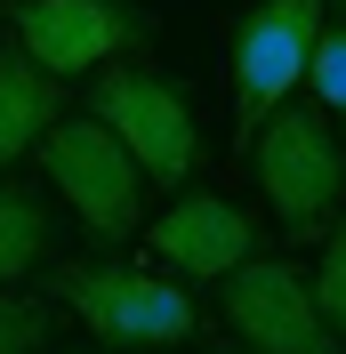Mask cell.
Segmentation results:
<instances>
[{"instance_id": "cell-11", "label": "cell", "mask_w": 346, "mask_h": 354, "mask_svg": "<svg viewBox=\"0 0 346 354\" xmlns=\"http://www.w3.org/2000/svg\"><path fill=\"white\" fill-rule=\"evenodd\" d=\"M41 338H48V306L0 282V354H41Z\"/></svg>"}, {"instance_id": "cell-14", "label": "cell", "mask_w": 346, "mask_h": 354, "mask_svg": "<svg viewBox=\"0 0 346 354\" xmlns=\"http://www.w3.org/2000/svg\"><path fill=\"white\" fill-rule=\"evenodd\" d=\"M338 8H346V0H338Z\"/></svg>"}, {"instance_id": "cell-2", "label": "cell", "mask_w": 346, "mask_h": 354, "mask_svg": "<svg viewBox=\"0 0 346 354\" xmlns=\"http://www.w3.org/2000/svg\"><path fill=\"white\" fill-rule=\"evenodd\" d=\"M322 8L330 0H266V8L242 17V32H234V121H242V145L306 81L314 48H322Z\"/></svg>"}, {"instance_id": "cell-10", "label": "cell", "mask_w": 346, "mask_h": 354, "mask_svg": "<svg viewBox=\"0 0 346 354\" xmlns=\"http://www.w3.org/2000/svg\"><path fill=\"white\" fill-rule=\"evenodd\" d=\"M48 258V201L17 177H0V282H17Z\"/></svg>"}, {"instance_id": "cell-5", "label": "cell", "mask_w": 346, "mask_h": 354, "mask_svg": "<svg viewBox=\"0 0 346 354\" xmlns=\"http://www.w3.org/2000/svg\"><path fill=\"white\" fill-rule=\"evenodd\" d=\"M89 113H97V121L137 153V169L161 177V185H185V169L201 161L194 105H185L161 73H105V81L89 88Z\"/></svg>"}, {"instance_id": "cell-7", "label": "cell", "mask_w": 346, "mask_h": 354, "mask_svg": "<svg viewBox=\"0 0 346 354\" xmlns=\"http://www.w3.org/2000/svg\"><path fill=\"white\" fill-rule=\"evenodd\" d=\"M145 32H153V17L129 8V0H24V8H17L24 57L48 65L57 81L105 65V57H121V48H137Z\"/></svg>"}, {"instance_id": "cell-12", "label": "cell", "mask_w": 346, "mask_h": 354, "mask_svg": "<svg viewBox=\"0 0 346 354\" xmlns=\"http://www.w3.org/2000/svg\"><path fill=\"white\" fill-rule=\"evenodd\" d=\"M314 306H322V322L346 338V225L330 234V250H322V274H314Z\"/></svg>"}, {"instance_id": "cell-3", "label": "cell", "mask_w": 346, "mask_h": 354, "mask_svg": "<svg viewBox=\"0 0 346 354\" xmlns=\"http://www.w3.org/2000/svg\"><path fill=\"white\" fill-rule=\"evenodd\" d=\"M57 298L81 314V330L105 346H177L201 330L194 298L161 274H121V266H57Z\"/></svg>"}, {"instance_id": "cell-4", "label": "cell", "mask_w": 346, "mask_h": 354, "mask_svg": "<svg viewBox=\"0 0 346 354\" xmlns=\"http://www.w3.org/2000/svg\"><path fill=\"white\" fill-rule=\"evenodd\" d=\"M41 169L48 185L81 209L89 234H105V242H121L137 225V201H145V169H137V153L121 145V137L89 113V121H57V129L41 137Z\"/></svg>"}, {"instance_id": "cell-13", "label": "cell", "mask_w": 346, "mask_h": 354, "mask_svg": "<svg viewBox=\"0 0 346 354\" xmlns=\"http://www.w3.org/2000/svg\"><path fill=\"white\" fill-rule=\"evenodd\" d=\"M306 81H314V97H322L330 113H346V32H322L314 65H306Z\"/></svg>"}, {"instance_id": "cell-6", "label": "cell", "mask_w": 346, "mask_h": 354, "mask_svg": "<svg viewBox=\"0 0 346 354\" xmlns=\"http://www.w3.org/2000/svg\"><path fill=\"white\" fill-rule=\"evenodd\" d=\"M226 322L242 330L250 354H346V338L322 322L306 274L282 258H250L226 274Z\"/></svg>"}, {"instance_id": "cell-8", "label": "cell", "mask_w": 346, "mask_h": 354, "mask_svg": "<svg viewBox=\"0 0 346 354\" xmlns=\"http://www.w3.org/2000/svg\"><path fill=\"white\" fill-rule=\"evenodd\" d=\"M153 258L185 266V274H234L258 258V225L242 218L226 194H185L170 218L153 225Z\"/></svg>"}, {"instance_id": "cell-1", "label": "cell", "mask_w": 346, "mask_h": 354, "mask_svg": "<svg viewBox=\"0 0 346 354\" xmlns=\"http://www.w3.org/2000/svg\"><path fill=\"white\" fill-rule=\"evenodd\" d=\"M258 145H242V153L258 161V185L266 201H274V218L290 225V234H314V225L338 209L346 194V145L338 129H330L314 105H282L266 129H250Z\"/></svg>"}, {"instance_id": "cell-9", "label": "cell", "mask_w": 346, "mask_h": 354, "mask_svg": "<svg viewBox=\"0 0 346 354\" xmlns=\"http://www.w3.org/2000/svg\"><path fill=\"white\" fill-rule=\"evenodd\" d=\"M48 129H57V73L33 65L24 48H8L0 57V169L17 153H33Z\"/></svg>"}]
</instances>
